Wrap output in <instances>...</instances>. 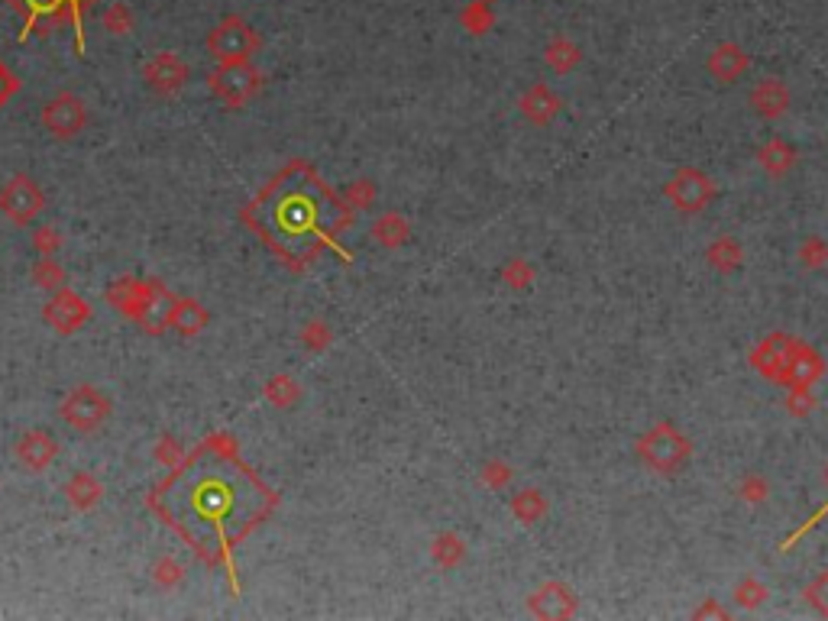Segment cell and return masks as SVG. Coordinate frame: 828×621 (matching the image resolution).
<instances>
[{
    "mask_svg": "<svg viewBox=\"0 0 828 621\" xmlns=\"http://www.w3.org/2000/svg\"><path fill=\"white\" fill-rule=\"evenodd\" d=\"M201 473L195 479L191 473V486H188V505L191 512L198 515L201 528H211L214 537L224 544H233L243 531H250V524L266 512V489H259L256 495L246 492V486L253 482V476L246 469H230L224 466V460L214 466H198Z\"/></svg>",
    "mask_w": 828,
    "mask_h": 621,
    "instance_id": "6da1fadb",
    "label": "cell"
},
{
    "mask_svg": "<svg viewBox=\"0 0 828 621\" xmlns=\"http://www.w3.org/2000/svg\"><path fill=\"white\" fill-rule=\"evenodd\" d=\"M207 49L217 62H246L259 49V33L243 17H227L207 36Z\"/></svg>",
    "mask_w": 828,
    "mask_h": 621,
    "instance_id": "7a4b0ae2",
    "label": "cell"
},
{
    "mask_svg": "<svg viewBox=\"0 0 828 621\" xmlns=\"http://www.w3.org/2000/svg\"><path fill=\"white\" fill-rule=\"evenodd\" d=\"M262 78L250 62H220V68L211 75V91L227 107H243L259 91Z\"/></svg>",
    "mask_w": 828,
    "mask_h": 621,
    "instance_id": "3957f363",
    "label": "cell"
},
{
    "mask_svg": "<svg viewBox=\"0 0 828 621\" xmlns=\"http://www.w3.org/2000/svg\"><path fill=\"white\" fill-rule=\"evenodd\" d=\"M0 211L13 224H30L36 214L43 211V191L30 175H13L10 182L0 188Z\"/></svg>",
    "mask_w": 828,
    "mask_h": 621,
    "instance_id": "277c9868",
    "label": "cell"
},
{
    "mask_svg": "<svg viewBox=\"0 0 828 621\" xmlns=\"http://www.w3.org/2000/svg\"><path fill=\"white\" fill-rule=\"evenodd\" d=\"M62 418L78 427V431H98V427L110 418V398L101 395L98 389H81L68 392V398L62 402Z\"/></svg>",
    "mask_w": 828,
    "mask_h": 621,
    "instance_id": "5b68a950",
    "label": "cell"
},
{
    "mask_svg": "<svg viewBox=\"0 0 828 621\" xmlns=\"http://www.w3.org/2000/svg\"><path fill=\"white\" fill-rule=\"evenodd\" d=\"M85 104H81L75 94H59V98H52L43 110V123H46V130L52 136H62V140H68V136H75L81 127H85Z\"/></svg>",
    "mask_w": 828,
    "mask_h": 621,
    "instance_id": "8992f818",
    "label": "cell"
},
{
    "mask_svg": "<svg viewBox=\"0 0 828 621\" xmlns=\"http://www.w3.org/2000/svg\"><path fill=\"white\" fill-rule=\"evenodd\" d=\"M172 311H175V298L169 288H162L159 282H146L143 305L136 311V321L143 324L146 334L159 337L165 327H172Z\"/></svg>",
    "mask_w": 828,
    "mask_h": 621,
    "instance_id": "52a82bcc",
    "label": "cell"
},
{
    "mask_svg": "<svg viewBox=\"0 0 828 621\" xmlns=\"http://www.w3.org/2000/svg\"><path fill=\"white\" fill-rule=\"evenodd\" d=\"M143 75H146V85L159 91V94H175V91H182L185 88V81H188V65L178 59L175 52H156L153 59L146 62L143 68Z\"/></svg>",
    "mask_w": 828,
    "mask_h": 621,
    "instance_id": "ba28073f",
    "label": "cell"
},
{
    "mask_svg": "<svg viewBox=\"0 0 828 621\" xmlns=\"http://www.w3.org/2000/svg\"><path fill=\"white\" fill-rule=\"evenodd\" d=\"M46 321L55 330H62V334H72V330H78L88 321V305L75 292L62 288V292H55V298L46 305Z\"/></svg>",
    "mask_w": 828,
    "mask_h": 621,
    "instance_id": "9c48e42d",
    "label": "cell"
},
{
    "mask_svg": "<svg viewBox=\"0 0 828 621\" xmlns=\"http://www.w3.org/2000/svg\"><path fill=\"white\" fill-rule=\"evenodd\" d=\"M55 453H59V444L52 440V434L46 431H26L17 444V460L33 469V473H43V469L55 460Z\"/></svg>",
    "mask_w": 828,
    "mask_h": 621,
    "instance_id": "30bf717a",
    "label": "cell"
},
{
    "mask_svg": "<svg viewBox=\"0 0 828 621\" xmlns=\"http://www.w3.org/2000/svg\"><path fill=\"white\" fill-rule=\"evenodd\" d=\"M10 7L23 10L26 17V30L23 36L36 30L39 23H62L72 20V10H68V0H10Z\"/></svg>",
    "mask_w": 828,
    "mask_h": 621,
    "instance_id": "8fae6325",
    "label": "cell"
},
{
    "mask_svg": "<svg viewBox=\"0 0 828 621\" xmlns=\"http://www.w3.org/2000/svg\"><path fill=\"white\" fill-rule=\"evenodd\" d=\"M143 295H146V282H136V279H120L107 288V301L127 317H136V311L143 305Z\"/></svg>",
    "mask_w": 828,
    "mask_h": 621,
    "instance_id": "7c38bea8",
    "label": "cell"
},
{
    "mask_svg": "<svg viewBox=\"0 0 828 621\" xmlns=\"http://www.w3.org/2000/svg\"><path fill=\"white\" fill-rule=\"evenodd\" d=\"M65 495H68V502H72L75 508H81V512H88V508H94L101 502V482L94 479L91 473H75L72 479H68V486H65Z\"/></svg>",
    "mask_w": 828,
    "mask_h": 621,
    "instance_id": "4fadbf2b",
    "label": "cell"
},
{
    "mask_svg": "<svg viewBox=\"0 0 828 621\" xmlns=\"http://www.w3.org/2000/svg\"><path fill=\"white\" fill-rule=\"evenodd\" d=\"M207 324V311L198 305V301H175V311H172V327L178 330L182 337H195L198 330Z\"/></svg>",
    "mask_w": 828,
    "mask_h": 621,
    "instance_id": "5bb4252c",
    "label": "cell"
},
{
    "mask_svg": "<svg viewBox=\"0 0 828 621\" xmlns=\"http://www.w3.org/2000/svg\"><path fill=\"white\" fill-rule=\"evenodd\" d=\"M372 237L382 246H402L408 240V224L402 220V214H382L376 227H372Z\"/></svg>",
    "mask_w": 828,
    "mask_h": 621,
    "instance_id": "9a60e30c",
    "label": "cell"
},
{
    "mask_svg": "<svg viewBox=\"0 0 828 621\" xmlns=\"http://www.w3.org/2000/svg\"><path fill=\"white\" fill-rule=\"evenodd\" d=\"M266 395H269V402L272 405H279V408H292L298 398H301V389H298V382L292 376H275L269 385H266Z\"/></svg>",
    "mask_w": 828,
    "mask_h": 621,
    "instance_id": "2e32d148",
    "label": "cell"
},
{
    "mask_svg": "<svg viewBox=\"0 0 828 621\" xmlns=\"http://www.w3.org/2000/svg\"><path fill=\"white\" fill-rule=\"evenodd\" d=\"M101 23H104V30H107L110 36H127V33L133 30V13H130L127 4H110V7L104 10Z\"/></svg>",
    "mask_w": 828,
    "mask_h": 621,
    "instance_id": "e0dca14e",
    "label": "cell"
},
{
    "mask_svg": "<svg viewBox=\"0 0 828 621\" xmlns=\"http://www.w3.org/2000/svg\"><path fill=\"white\" fill-rule=\"evenodd\" d=\"M33 279L39 282V288H46V292H62V285H65V272H62L59 266H55L52 259H43V262H36Z\"/></svg>",
    "mask_w": 828,
    "mask_h": 621,
    "instance_id": "ac0fdd59",
    "label": "cell"
},
{
    "mask_svg": "<svg viewBox=\"0 0 828 621\" xmlns=\"http://www.w3.org/2000/svg\"><path fill=\"white\" fill-rule=\"evenodd\" d=\"M431 554H434V560L440 563V567H453V563H457V560H460V554H463L460 537H453V534L437 537L434 547H431Z\"/></svg>",
    "mask_w": 828,
    "mask_h": 621,
    "instance_id": "d6986e66",
    "label": "cell"
},
{
    "mask_svg": "<svg viewBox=\"0 0 828 621\" xmlns=\"http://www.w3.org/2000/svg\"><path fill=\"white\" fill-rule=\"evenodd\" d=\"M156 583H159V586H178V583H182V567H178L175 560L162 557V560L156 563Z\"/></svg>",
    "mask_w": 828,
    "mask_h": 621,
    "instance_id": "ffe728a7",
    "label": "cell"
},
{
    "mask_svg": "<svg viewBox=\"0 0 828 621\" xmlns=\"http://www.w3.org/2000/svg\"><path fill=\"white\" fill-rule=\"evenodd\" d=\"M372 201H376V185H369V182L350 185V191H347V204L350 207H369Z\"/></svg>",
    "mask_w": 828,
    "mask_h": 621,
    "instance_id": "44dd1931",
    "label": "cell"
},
{
    "mask_svg": "<svg viewBox=\"0 0 828 621\" xmlns=\"http://www.w3.org/2000/svg\"><path fill=\"white\" fill-rule=\"evenodd\" d=\"M301 340H305V347L321 350V347H327V343H330V330H327L321 321H314V324L305 327V334H301Z\"/></svg>",
    "mask_w": 828,
    "mask_h": 621,
    "instance_id": "7402d4cb",
    "label": "cell"
},
{
    "mask_svg": "<svg viewBox=\"0 0 828 621\" xmlns=\"http://www.w3.org/2000/svg\"><path fill=\"white\" fill-rule=\"evenodd\" d=\"M463 23L469 26L473 33H482L489 26V13H486V4H473L466 13H463Z\"/></svg>",
    "mask_w": 828,
    "mask_h": 621,
    "instance_id": "603a6c76",
    "label": "cell"
},
{
    "mask_svg": "<svg viewBox=\"0 0 828 621\" xmlns=\"http://www.w3.org/2000/svg\"><path fill=\"white\" fill-rule=\"evenodd\" d=\"M36 250L39 253H55L62 246V237H59V230H52V227H39V233H36Z\"/></svg>",
    "mask_w": 828,
    "mask_h": 621,
    "instance_id": "cb8c5ba5",
    "label": "cell"
},
{
    "mask_svg": "<svg viewBox=\"0 0 828 621\" xmlns=\"http://www.w3.org/2000/svg\"><path fill=\"white\" fill-rule=\"evenodd\" d=\"M17 88H20V81H17V75L13 72H7L4 65H0V107H4L13 94H17Z\"/></svg>",
    "mask_w": 828,
    "mask_h": 621,
    "instance_id": "d4e9b609",
    "label": "cell"
}]
</instances>
